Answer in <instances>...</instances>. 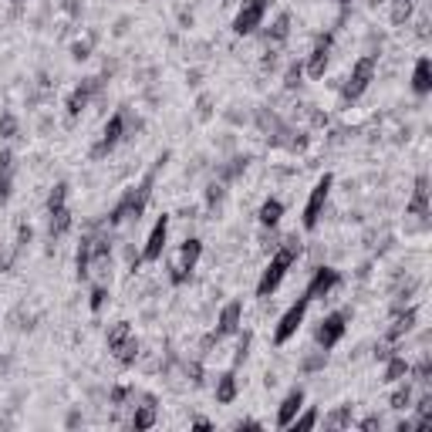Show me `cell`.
<instances>
[{
  "label": "cell",
  "instance_id": "d6a6232c",
  "mask_svg": "<svg viewBox=\"0 0 432 432\" xmlns=\"http://www.w3.org/2000/svg\"><path fill=\"white\" fill-rule=\"evenodd\" d=\"M408 402H412V385H398L392 392V408H408Z\"/></svg>",
  "mask_w": 432,
  "mask_h": 432
},
{
  "label": "cell",
  "instance_id": "60d3db41",
  "mask_svg": "<svg viewBox=\"0 0 432 432\" xmlns=\"http://www.w3.org/2000/svg\"><path fill=\"white\" fill-rule=\"evenodd\" d=\"M348 416H351V406H344L341 412H334V416L328 419V426H331V429H341L344 422H348Z\"/></svg>",
  "mask_w": 432,
  "mask_h": 432
},
{
  "label": "cell",
  "instance_id": "4dcf8cb0",
  "mask_svg": "<svg viewBox=\"0 0 432 432\" xmlns=\"http://www.w3.org/2000/svg\"><path fill=\"white\" fill-rule=\"evenodd\" d=\"M105 301H108V284H95V287H91V301H88V307L95 311V314H98V311L105 307Z\"/></svg>",
  "mask_w": 432,
  "mask_h": 432
},
{
  "label": "cell",
  "instance_id": "2e32d148",
  "mask_svg": "<svg viewBox=\"0 0 432 432\" xmlns=\"http://www.w3.org/2000/svg\"><path fill=\"white\" fill-rule=\"evenodd\" d=\"M328 58H331V34H324V38H318V44H314V51L307 54V64L304 71L311 78H324V68H328Z\"/></svg>",
  "mask_w": 432,
  "mask_h": 432
},
{
  "label": "cell",
  "instance_id": "ac0fdd59",
  "mask_svg": "<svg viewBox=\"0 0 432 432\" xmlns=\"http://www.w3.org/2000/svg\"><path fill=\"white\" fill-rule=\"evenodd\" d=\"M416 321H419V311H416V307H408V311H402V314H395L392 328L385 331V341H398V338H406L408 331L416 328Z\"/></svg>",
  "mask_w": 432,
  "mask_h": 432
},
{
  "label": "cell",
  "instance_id": "44dd1931",
  "mask_svg": "<svg viewBox=\"0 0 432 432\" xmlns=\"http://www.w3.org/2000/svg\"><path fill=\"white\" fill-rule=\"evenodd\" d=\"M412 91H416V95H429L432 91V61L429 58H419V61H416V71H412Z\"/></svg>",
  "mask_w": 432,
  "mask_h": 432
},
{
  "label": "cell",
  "instance_id": "7a4b0ae2",
  "mask_svg": "<svg viewBox=\"0 0 432 432\" xmlns=\"http://www.w3.org/2000/svg\"><path fill=\"white\" fill-rule=\"evenodd\" d=\"M297 257H301V240L297 237H287V240L277 247V254L270 257V264L264 267L260 280H257V297H270V294L277 291L284 277H287V270L297 264Z\"/></svg>",
  "mask_w": 432,
  "mask_h": 432
},
{
  "label": "cell",
  "instance_id": "7402d4cb",
  "mask_svg": "<svg viewBox=\"0 0 432 432\" xmlns=\"http://www.w3.org/2000/svg\"><path fill=\"white\" fill-rule=\"evenodd\" d=\"M48 233H51V240H61L64 233L71 230V210L68 206H58V210H48Z\"/></svg>",
  "mask_w": 432,
  "mask_h": 432
},
{
  "label": "cell",
  "instance_id": "f546056e",
  "mask_svg": "<svg viewBox=\"0 0 432 432\" xmlns=\"http://www.w3.org/2000/svg\"><path fill=\"white\" fill-rule=\"evenodd\" d=\"M68 192H71V186H68V182H58V186L51 190V196H48V210L68 206Z\"/></svg>",
  "mask_w": 432,
  "mask_h": 432
},
{
  "label": "cell",
  "instance_id": "9c48e42d",
  "mask_svg": "<svg viewBox=\"0 0 432 432\" xmlns=\"http://www.w3.org/2000/svg\"><path fill=\"white\" fill-rule=\"evenodd\" d=\"M125 139V112H115L102 128V139L91 145V159H105V155L112 153L118 142Z\"/></svg>",
  "mask_w": 432,
  "mask_h": 432
},
{
  "label": "cell",
  "instance_id": "d4e9b609",
  "mask_svg": "<svg viewBox=\"0 0 432 432\" xmlns=\"http://www.w3.org/2000/svg\"><path fill=\"white\" fill-rule=\"evenodd\" d=\"M260 227H267V230H277L280 223V216H284V203L280 200H267V203L260 206Z\"/></svg>",
  "mask_w": 432,
  "mask_h": 432
},
{
  "label": "cell",
  "instance_id": "603a6c76",
  "mask_svg": "<svg viewBox=\"0 0 432 432\" xmlns=\"http://www.w3.org/2000/svg\"><path fill=\"white\" fill-rule=\"evenodd\" d=\"M237 371L230 369V371H223L220 379H216V402H223V406H230L233 398H237Z\"/></svg>",
  "mask_w": 432,
  "mask_h": 432
},
{
  "label": "cell",
  "instance_id": "5b68a950",
  "mask_svg": "<svg viewBox=\"0 0 432 432\" xmlns=\"http://www.w3.org/2000/svg\"><path fill=\"white\" fill-rule=\"evenodd\" d=\"M200 257H203V240H196V237H186L182 240V247H179L176 260H173V267H169V280L173 284H186L190 280V274L196 270V264H200Z\"/></svg>",
  "mask_w": 432,
  "mask_h": 432
},
{
  "label": "cell",
  "instance_id": "e575fe53",
  "mask_svg": "<svg viewBox=\"0 0 432 432\" xmlns=\"http://www.w3.org/2000/svg\"><path fill=\"white\" fill-rule=\"evenodd\" d=\"M301 78H304V68H301V64H291V68H287V75H284V88H287V91L301 88Z\"/></svg>",
  "mask_w": 432,
  "mask_h": 432
},
{
  "label": "cell",
  "instance_id": "8992f818",
  "mask_svg": "<svg viewBox=\"0 0 432 432\" xmlns=\"http://www.w3.org/2000/svg\"><path fill=\"white\" fill-rule=\"evenodd\" d=\"M270 11V0H243L237 17H233V34L237 38H247V34H254L257 27L264 24V17Z\"/></svg>",
  "mask_w": 432,
  "mask_h": 432
},
{
  "label": "cell",
  "instance_id": "836d02e7",
  "mask_svg": "<svg viewBox=\"0 0 432 432\" xmlns=\"http://www.w3.org/2000/svg\"><path fill=\"white\" fill-rule=\"evenodd\" d=\"M17 135V115L4 112L0 115V139H14Z\"/></svg>",
  "mask_w": 432,
  "mask_h": 432
},
{
  "label": "cell",
  "instance_id": "484cf974",
  "mask_svg": "<svg viewBox=\"0 0 432 432\" xmlns=\"http://www.w3.org/2000/svg\"><path fill=\"white\" fill-rule=\"evenodd\" d=\"M287 34H291V14H280L277 21L267 27L264 41H267V44H280V41H287Z\"/></svg>",
  "mask_w": 432,
  "mask_h": 432
},
{
  "label": "cell",
  "instance_id": "83f0119b",
  "mask_svg": "<svg viewBox=\"0 0 432 432\" xmlns=\"http://www.w3.org/2000/svg\"><path fill=\"white\" fill-rule=\"evenodd\" d=\"M247 165H250V155H237V159H233L230 165H223V169H220V182H230V179H237L243 169H247Z\"/></svg>",
  "mask_w": 432,
  "mask_h": 432
},
{
  "label": "cell",
  "instance_id": "7bdbcfd3",
  "mask_svg": "<svg viewBox=\"0 0 432 432\" xmlns=\"http://www.w3.org/2000/svg\"><path fill=\"white\" fill-rule=\"evenodd\" d=\"M379 426H381V419H379V416H371V419H365V422H361V429H379Z\"/></svg>",
  "mask_w": 432,
  "mask_h": 432
},
{
  "label": "cell",
  "instance_id": "1f68e13d",
  "mask_svg": "<svg viewBox=\"0 0 432 432\" xmlns=\"http://www.w3.org/2000/svg\"><path fill=\"white\" fill-rule=\"evenodd\" d=\"M314 426H318V412H314V408H307L304 416H294V422L291 426H287V429H314Z\"/></svg>",
  "mask_w": 432,
  "mask_h": 432
},
{
  "label": "cell",
  "instance_id": "9a60e30c",
  "mask_svg": "<svg viewBox=\"0 0 432 432\" xmlns=\"http://www.w3.org/2000/svg\"><path fill=\"white\" fill-rule=\"evenodd\" d=\"M301 408H304V389L297 385V389H291V392L284 395V402L277 406V426H280V429H287Z\"/></svg>",
  "mask_w": 432,
  "mask_h": 432
},
{
  "label": "cell",
  "instance_id": "e0dca14e",
  "mask_svg": "<svg viewBox=\"0 0 432 432\" xmlns=\"http://www.w3.org/2000/svg\"><path fill=\"white\" fill-rule=\"evenodd\" d=\"M11 192H14V153L0 149V206L11 203Z\"/></svg>",
  "mask_w": 432,
  "mask_h": 432
},
{
  "label": "cell",
  "instance_id": "f35d334b",
  "mask_svg": "<svg viewBox=\"0 0 432 432\" xmlns=\"http://www.w3.org/2000/svg\"><path fill=\"white\" fill-rule=\"evenodd\" d=\"M88 54H91V41H75V44H71V58H75V61H85Z\"/></svg>",
  "mask_w": 432,
  "mask_h": 432
},
{
  "label": "cell",
  "instance_id": "d590c367",
  "mask_svg": "<svg viewBox=\"0 0 432 432\" xmlns=\"http://www.w3.org/2000/svg\"><path fill=\"white\" fill-rule=\"evenodd\" d=\"M128 398H135V389H128V385H118V389H112V406L115 408H122Z\"/></svg>",
  "mask_w": 432,
  "mask_h": 432
},
{
  "label": "cell",
  "instance_id": "8fae6325",
  "mask_svg": "<svg viewBox=\"0 0 432 432\" xmlns=\"http://www.w3.org/2000/svg\"><path fill=\"white\" fill-rule=\"evenodd\" d=\"M348 311H334V314H328V318H321V328H318V344L324 348V351H331L334 344L344 338V331H348Z\"/></svg>",
  "mask_w": 432,
  "mask_h": 432
},
{
  "label": "cell",
  "instance_id": "52a82bcc",
  "mask_svg": "<svg viewBox=\"0 0 432 432\" xmlns=\"http://www.w3.org/2000/svg\"><path fill=\"white\" fill-rule=\"evenodd\" d=\"M307 307H311V301H307L304 294H301V297H297V301H294V304L287 307L284 314H280L277 328H274V344H277V348H280V344H287V341L294 338V334H297V328L304 324Z\"/></svg>",
  "mask_w": 432,
  "mask_h": 432
},
{
  "label": "cell",
  "instance_id": "4fadbf2b",
  "mask_svg": "<svg viewBox=\"0 0 432 432\" xmlns=\"http://www.w3.org/2000/svg\"><path fill=\"white\" fill-rule=\"evenodd\" d=\"M338 284H341V270L318 267V270H314V277H311V284H307L304 297H307V301H321V297H328V294L334 291Z\"/></svg>",
  "mask_w": 432,
  "mask_h": 432
},
{
  "label": "cell",
  "instance_id": "ab89813d",
  "mask_svg": "<svg viewBox=\"0 0 432 432\" xmlns=\"http://www.w3.org/2000/svg\"><path fill=\"white\" fill-rule=\"evenodd\" d=\"M324 361H328V351L321 348L318 355H311V358L304 361V371H318V369H324Z\"/></svg>",
  "mask_w": 432,
  "mask_h": 432
},
{
  "label": "cell",
  "instance_id": "4316f807",
  "mask_svg": "<svg viewBox=\"0 0 432 432\" xmlns=\"http://www.w3.org/2000/svg\"><path fill=\"white\" fill-rule=\"evenodd\" d=\"M408 375V361L402 355H389L385 358V381H402Z\"/></svg>",
  "mask_w": 432,
  "mask_h": 432
},
{
  "label": "cell",
  "instance_id": "ee69618b",
  "mask_svg": "<svg viewBox=\"0 0 432 432\" xmlns=\"http://www.w3.org/2000/svg\"><path fill=\"white\" fill-rule=\"evenodd\" d=\"M237 429H260V422H254V419H247V422H237Z\"/></svg>",
  "mask_w": 432,
  "mask_h": 432
},
{
  "label": "cell",
  "instance_id": "bcb514c9",
  "mask_svg": "<svg viewBox=\"0 0 432 432\" xmlns=\"http://www.w3.org/2000/svg\"><path fill=\"white\" fill-rule=\"evenodd\" d=\"M371 4H375V7H379V4H385V0H371Z\"/></svg>",
  "mask_w": 432,
  "mask_h": 432
},
{
  "label": "cell",
  "instance_id": "277c9868",
  "mask_svg": "<svg viewBox=\"0 0 432 432\" xmlns=\"http://www.w3.org/2000/svg\"><path fill=\"white\" fill-rule=\"evenodd\" d=\"M375 54H365V58H358L355 68H351V75H348V81H344L341 88V98L344 102H358L365 91H369V85L375 81Z\"/></svg>",
  "mask_w": 432,
  "mask_h": 432
},
{
  "label": "cell",
  "instance_id": "f1b7e54d",
  "mask_svg": "<svg viewBox=\"0 0 432 432\" xmlns=\"http://www.w3.org/2000/svg\"><path fill=\"white\" fill-rule=\"evenodd\" d=\"M412 17V0H392V24H406Z\"/></svg>",
  "mask_w": 432,
  "mask_h": 432
},
{
  "label": "cell",
  "instance_id": "d6986e66",
  "mask_svg": "<svg viewBox=\"0 0 432 432\" xmlns=\"http://www.w3.org/2000/svg\"><path fill=\"white\" fill-rule=\"evenodd\" d=\"M145 406H135V416H132V429L145 432L155 426V395H142Z\"/></svg>",
  "mask_w": 432,
  "mask_h": 432
},
{
  "label": "cell",
  "instance_id": "8d00e7d4",
  "mask_svg": "<svg viewBox=\"0 0 432 432\" xmlns=\"http://www.w3.org/2000/svg\"><path fill=\"white\" fill-rule=\"evenodd\" d=\"M247 348H250V331H243L240 344H237V355H233V369H237V365H243V361H247Z\"/></svg>",
  "mask_w": 432,
  "mask_h": 432
},
{
  "label": "cell",
  "instance_id": "6da1fadb",
  "mask_svg": "<svg viewBox=\"0 0 432 432\" xmlns=\"http://www.w3.org/2000/svg\"><path fill=\"white\" fill-rule=\"evenodd\" d=\"M169 155H159L155 159V165L142 176V182L135 186V190H128L118 203L112 206V213H108V227H122V223H128V220H135L139 223V216L145 213V206H149V196H153V186H155V173H159V165L165 163Z\"/></svg>",
  "mask_w": 432,
  "mask_h": 432
},
{
  "label": "cell",
  "instance_id": "7c38bea8",
  "mask_svg": "<svg viewBox=\"0 0 432 432\" xmlns=\"http://www.w3.org/2000/svg\"><path fill=\"white\" fill-rule=\"evenodd\" d=\"M165 240H169V216H159L155 220V227H153V233H149V240H145V247H142V264H155L159 257L165 254Z\"/></svg>",
  "mask_w": 432,
  "mask_h": 432
},
{
  "label": "cell",
  "instance_id": "ffe728a7",
  "mask_svg": "<svg viewBox=\"0 0 432 432\" xmlns=\"http://www.w3.org/2000/svg\"><path fill=\"white\" fill-rule=\"evenodd\" d=\"M408 213L412 216H429V179L419 176L416 179V192H412V203H408Z\"/></svg>",
  "mask_w": 432,
  "mask_h": 432
},
{
  "label": "cell",
  "instance_id": "ba28073f",
  "mask_svg": "<svg viewBox=\"0 0 432 432\" xmlns=\"http://www.w3.org/2000/svg\"><path fill=\"white\" fill-rule=\"evenodd\" d=\"M331 186H334V176H331V173H324V176L314 182V190H311V196H307V206H304V220H301V223H304V230L318 227L321 213H324V203H328Z\"/></svg>",
  "mask_w": 432,
  "mask_h": 432
},
{
  "label": "cell",
  "instance_id": "3957f363",
  "mask_svg": "<svg viewBox=\"0 0 432 432\" xmlns=\"http://www.w3.org/2000/svg\"><path fill=\"white\" fill-rule=\"evenodd\" d=\"M108 351L115 355V361H122V365H135V358H139V338H135V331L128 321H118L108 328Z\"/></svg>",
  "mask_w": 432,
  "mask_h": 432
},
{
  "label": "cell",
  "instance_id": "b9f144b4",
  "mask_svg": "<svg viewBox=\"0 0 432 432\" xmlns=\"http://www.w3.org/2000/svg\"><path fill=\"white\" fill-rule=\"evenodd\" d=\"M31 237H34V230L27 227V223H21V227H17V250H21V247H27V243H31Z\"/></svg>",
  "mask_w": 432,
  "mask_h": 432
},
{
  "label": "cell",
  "instance_id": "30bf717a",
  "mask_svg": "<svg viewBox=\"0 0 432 432\" xmlns=\"http://www.w3.org/2000/svg\"><path fill=\"white\" fill-rule=\"evenodd\" d=\"M102 85H105V78H85V81H81V85H78V88L71 91V95H68L64 108H68V118H71V122H75L78 115L88 108L91 98H95V95L102 91Z\"/></svg>",
  "mask_w": 432,
  "mask_h": 432
},
{
  "label": "cell",
  "instance_id": "cb8c5ba5",
  "mask_svg": "<svg viewBox=\"0 0 432 432\" xmlns=\"http://www.w3.org/2000/svg\"><path fill=\"white\" fill-rule=\"evenodd\" d=\"M91 240L95 237H81V243H78V254H75V277L78 280H88V270H91Z\"/></svg>",
  "mask_w": 432,
  "mask_h": 432
},
{
  "label": "cell",
  "instance_id": "f6af8a7d",
  "mask_svg": "<svg viewBox=\"0 0 432 432\" xmlns=\"http://www.w3.org/2000/svg\"><path fill=\"white\" fill-rule=\"evenodd\" d=\"M338 4H341V7H348V4H351V0H338Z\"/></svg>",
  "mask_w": 432,
  "mask_h": 432
},
{
  "label": "cell",
  "instance_id": "74e56055",
  "mask_svg": "<svg viewBox=\"0 0 432 432\" xmlns=\"http://www.w3.org/2000/svg\"><path fill=\"white\" fill-rule=\"evenodd\" d=\"M223 192H227L223 190V182H210V186H206V203L216 206L220 200H223Z\"/></svg>",
  "mask_w": 432,
  "mask_h": 432
},
{
  "label": "cell",
  "instance_id": "5bb4252c",
  "mask_svg": "<svg viewBox=\"0 0 432 432\" xmlns=\"http://www.w3.org/2000/svg\"><path fill=\"white\" fill-rule=\"evenodd\" d=\"M240 318H243V304H240V301H230V304L220 311L216 331L210 334V341H206V344L220 341V338H227V334H237V331H240Z\"/></svg>",
  "mask_w": 432,
  "mask_h": 432
},
{
  "label": "cell",
  "instance_id": "7dc6e473",
  "mask_svg": "<svg viewBox=\"0 0 432 432\" xmlns=\"http://www.w3.org/2000/svg\"><path fill=\"white\" fill-rule=\"evenodd\" d=\"M14 4H17V7H21V0H14Z\"/></svg>",
  "mask_w": 432,
  "mask_h": 432
}]
</instances>
